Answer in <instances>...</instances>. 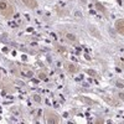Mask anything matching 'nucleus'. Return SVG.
I'll return each instance as SVG.
<instances>
[{"label": "nucleus", "mask_w": 124, "mask_h": 124, "mask_svg": "<svg viewBox=\"0 0 124 124\" xmlns=\"http://www.w3.org/2000/svg\"><path fill=\"white\" fill-rule=\"evenodd\" d=\"M14 13H15V9L11 4L6 1V0H0V15H3L6 19H10L13 17Z\"/></svg>", "instance_id": "1"}, {"label": "nucleus", "mask_w": 124, "mask_h": 124, "mask_svg": "<svg viewBox=\"0 0 124 124\" xmlns=\"http://www.w3.org/2000/svg\"><path fill=\"white\" fill-rule=\"evenodd\" d=\"M45 118H46V122L47 123H52V124H57L60 123V117L56 114V113H52L51 110H46L45 112Z\"/></svg>", "instance_id": "2"}, {"label": "nucleus", "mask_w": 124, "mask_h": 124, "mask_svg": "<svg viewBox=\"0 0 124 124\" xmlns=\"http://www.w3.org/2000/svg\"><path fill=\"white\" fill-rule=\"evenodd\" d=\"M65 68L70 72V73H77V72L79 71V67L77 66V65H75V63H72V62H66L65 63Z\"/></svg>", "instance_id": "3"}, {"label": "nucleus", "mask_w": 124, "mask_h": 124, "mask_svg": "<svg viewBox=\"0 0 124 124\" xmlns=\"http://www.w3.org/2000/svg\"><path fill=\"white\" fill-rule=\"evenodd\" d=\"M117 32L119 35H123L124 36V19H119L116 21V25H114Z\"/></svg>", "instance_id": "4"}, {"label": "nucleus", "mask_w": 124, "mask_h": 124, "mask_svg": "<svg viewBox=\"0 0 124 124\" xmlns=\"http://www.w3.org/2000/svg\"><path fill=\"white\" fill-rule=\"evenodd\" d=\"M88 30H89V32L92 34V36H94L97 40H102V35H101V32L98 31L97 27H94V26H89Z\"/></svg>", "instance_id": "5"}, {"label": "nucleus", "mask_w": 124, "mask_h": 124, "mask_svg": "<svg viewBox=\"0 0 124 124\" xmlns=\"http://www.w3.org/2000/svg\"><path fill=\"white\" fill-rule=\"evenodd\" d=\"M21 1H23L24 5H26V6L30 8V9H36L37 5H39L36 0H21Z\"/></svg>", "instance_id": "6"}, {"label": "nucleus", "mask_w": 124, "mask_h": 124, "mask_svg": "<svg viewBox=\"0 0 124 124\" xmlns=\"http://www.w3.org/2000/svg\"><path fill=\"white\" fill-rule=\"evenodd\" d=\"M65 37L67 39V41H70V42H77V37H76V35L71 34V32H67V34L65 35Z\"/></svg>", "instance_id": "7"}, {"label": "nucleus", "mask_w": 124, "mask_h": 124, "mask_svg": "<svg viewBox=\"0 0 124 124\" xmlns=\"http://www.w3.org/2000/svg\"><path fill=\"white\" fill-rule=\"evenodd\" d=\"M96 8H97V10H99V11H102V13L106 14V9H104V6H103L101 3H96Z\"/></svg>", "instance_id": "8"}, {"label": "nucleus", "mask_w": 124, "mask_h": 124, "mask_svg": "<svg viewBox=\"0 0 124 124\" xmlns=\"http://www.w3.org/2000/svg\"><path fill=\"white\" fill-rule=\"evenodd\" d=\"M39 78L40 79H47V76H46V73H44V72H39Z\"/></svg>", "instance_id": "9"}, {"label": "nucleus", "mask_w": 124, "mask_h": 124, "mask_svg": "<svg viewBox=\"0 0 124 124\" xmlns=\"http://www.w3.org/2000/svg\"><path fill=\"white\" fill-rule=\"evenodd\" d=\"M81 99H82V101H85L86 103H88V104H94V102H93L92 99H88V98H86V97H82Z\"/></svg>", "instance_id": "10"}, {"label": "nucleus", "mask_w": 124, "mask_h": 124, "mask_svg": "<svg viewBox=\"0 0 124 124\" xmlns=\"http://www.w3.org/2000/svg\"><path fill=\"white\" fill-rule=\"evenodd\" d=\"M56 48H57V50L60 51L61 54H65V52H66V48H65V47H61V46H56Z\"/></svg>", "instance_id": "11"}, {"label": "nucleus", "mask_w": 124, "mask_h": 124, "mask_svg": "<svg viewBox=\"0 0 124 124\" xmlns=\"http://www.w3.org/2000/svg\"><path fill=\"white\" fill-rule=\"evenodd\" d=\"M87 73L91 75V76H96V77H97V73H96L94 71H92V70H87Z\"/></svg>", "instance_id": "12"}, {"label": "nucleus", "mask_w": 124, "mask_h": 124, "mask_svg": "<svg viewBox=\"0 0 124 124\" xmlns=\"http://www.w3.org/2000/svg\"><path fill=\"white\" fill-rule=\"evenodd\" d=\"M32 97H34V99H35L37 103H40V102H41V98H40V96H39V94H34Z\"/></svg>", "instance_id": "13"}, {"label": "nucleus", "mask_w": 124, "mask_h": 124, "mask_svg": "<svg viewBox=\"0 0 124 124\" xmlns=\"http://www.w3.org/2000/svg\"><path fill=\"white\" fill-rule=\"evenodd\" d=\"M75 16H76L77 19H81V17H83V15H82V14H81L79 11H76V13H75Z\"/></svg>", "instance_id": "14"}, {"label": "nucleus", "mask_w": 124, "mask_h": 124, "mask_svg": "<svg viewBox=\"0 0 124 124\" xmlns=\"http://www.w3.org/2000/svg\"><path fill=\"white\" fill-rule=\"evenodd\" d=\"M117 86H118L119 88H123V87H124V85H123V83H120V82H119V81L117 82Z\"/></svg>", "instance_id": "15"}, {"label": "nucleus", "mask_w": 124, "mask_h": 124, "mask_svg": "<svg viewBox=\"0 0 124 124\" xmlns=\"http://www.w3.org/2000/svg\"><path fill=\"white\" fill-rule=\"evenodd\" d=\"M119 98L120 99H124V93H119Z\"/></svg>", "instance_id": "16"}]
</instances>
